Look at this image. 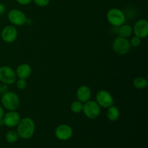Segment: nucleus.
Instances as JSON below:
<instances>
[{"instance_id":"nucleus-6","label":"nucleus","mask_w":148,"mask_h":148,"mask_svg":"<svg viewBox=\"0 0 148 148\" xmlns=\"http://www.w3.org/2000/svg\"><path fill=\"white\" fill-rule=\"evenodd\" d=\"M15 71L9 66H2L0 67V82L7 85L15 83L17 80Z\"/></svg>"},{"instance_id":"nucleus-8","label":"nucleus","mask_w":148,"mask_h":148,"mask_svg":"<svg viewBox=\"0 0 148 148\" xmlns=\"http://www.w3.org/2000/svg\"><path fill=\"white\" fill-rule=\"evenodd\" d=\"M7 18L14 26H21L25 25L27 17L21 10L18 9H12L9 12Z\"/></svg>"},{"instance_id":"nucleus-23","label":"nucleus","mask_w":148,"mask_h":148,"mask_svg":"<svg viewBox=\"0 0 148 148\" xmlns=\"http://www.w3.org/2000/svg\"><path fill=\"white\" fill-rule=\"evenodd\" d=\"M9 91V86L6 84H2V85H0V92H1V95L2 94L6 93Z\"/></svg>"},{"instance_id":"nucleus-28","label":"nucleus","mask_w":148,"mask_h":148,"mask_svg":"<svg viewBox=\"0 0 148 148\" xmlns=\"http://www.w3.org/2000/svg\"><path fill=\"white\" fill-rule=\"evenodd\" d=\"M0 126H4V121H3V119H0Z\"/></svg>"},{"instance_id":"nucleus-25","label":"nucleus","mask_w":148,"mask_h":148,"mask_svg":"<svg viewBox=\"0 0 148 148\" xmlns=\"http://www.w3.org/2000/svg\"><path fill=\"white\" fill-rule=\"evenodd\" d=\"M4 115V108L1 106H0V119H2Z\"/></svg>"},{"instance_id":"nucleus-13","label":"nucleus","mask_w":148,"mask_h":148,"mask_svg":"<svg viewBox=\"0 0 148 148\" xmlns=\"http://www.w3.org/2000/svg\"><path fill=\"white\" fill-rule=\"evenodd\" d=\"M91 95H92V92L90 88L87 85L80 86L76 92L77 100L82 102V103L90 100Z\"/></svg>"},{"instance_id":"nucleus-22","label":"nucleus","mask_w":148,"mask_h":148,"mask_svg":"<svg viewBox=\"0 0 148 148\" xmlns=\"http://www.w3.org/2000/svg\"><path fill=\"white\" fill-rule=\"evenodd\" d=\"M33 1L38 7H44L49 5L51 0H33Z\"/></svg>"},{"instance_id":"nucleus-29","label":"nucleus","mask_w":148,"mask_h":148,"mask_svg":"<svg viewBox=\"0 0 148 148\" xmlns=\"http://www.w3.org/2000/svg\"><path fill=\"white\" fill-rule=\"evenodd\" d=\"M1 92H0V97H1Z\"/></svg>"},{"instance_id":"nucleus-16","label":"nucleus","mask_w":148,"mask_h":148,"mask_svg":"<svg viewBox=\"0 0 148 148\" xmlns=\"http://www.w3.org/2000/svg\"><path fill=\"white\" fill-rule=\"evenodd\" d=\"M118 27V34L120 37L128 38L133 34V28L130 25L123 24Z\"/></svg>"},{"instance_id":"nucleus-1","label":"nucleus","mask_w":148,"mask_h":148,"mask_svg":"<svg viewBox=\"0 0 148 148\" xmlns=\"http://www.w3.org/2000/svg\"><path fill=\"white\" fill-rule=\"evenodd\" d=\"M36 130L35 122L30 117H25L20 119L17 126V132L19 137L23 140H29L33 136Z\"/></svg>"},{"instance_id":"nucleus-26","label":"nucleus","mask_w":148,"mask_h":148,"mask_svg":"<svg viewBox=\"0 0 148 148\" xmlns=\"http://www.w3.org/2000/svg\"><path fill=\"white\" fill-rule=\"evenodd\" d=\"M4 11H5V7H4V4L0 3V15L2 14L4 12Z\"/></svg>"},{"instance_id":"nucleus-10","label":"nucleus","mask_w":148,"mask_h":148,"mask_svg":"<svg viewBox=\"0 0 148 148\" xmlns=\"http://www.w3.org/2000/svg\"><path fill=\"white\" fill-rule=\"evenodd\" d=\"M133 28V33L134 36L140 38L144 39L148 36V22L145 19H140L134 24Z\"/></svg>"},{"instance_id":"nucleus-27","label":"nucleus","mask_w":148,"mask_h":148,"mask_svg":"<svg viewBox=\"0 0 148 148\" xmlns=\"http://www.w3.org/2000/svg\"><path fill=\"white\" fill-rule=\"evenodd\" d=\"M32 23H33V20H31V19L30 18H26V20H25V24H27V25H31Z\"/></svg>"},{"instance_id":"nucleus-5","label":"nucleus","mask_w":148,"mask_h":148,"mask_svg":"<svg viewBox=\"0 0 148 148\" xmlns=\"http://www.w3.org/2000/svg\"><path fill=\"white\" fill-rule=\"evenodd\" d=\"M82 112L89 119H95L101 114V106L95 101L89 100L87 102L84 103Z\"/></svg>"},{"instance_id":"nucleus-7","label":"nucleus","mask_w":148,"mask_h":148,"mask_svg":"<svg viewBox=\"0 0 148 148\" xmlns=\"http://www.w3.org/2000/svg\"><path fill=\"white\" fill-rule=\"evenodd\" d=\"M96 102L101 108H108V107L114 105V98L108 91L106 90H101L96 94Z\"/></svg>"},{"instance_id":"nucleus-9","label":"nucleus","mask_w":148,"mask_h":148,"mask_svg":"<svg viewBox=\"0 0 148 148\" xmlns=\"http://www.w3.org/2000/svg\"><path fill=\"white\" fill-rule=\"evenodd\" d=\"M73 135V130L69 125L62 124L58 126L55 130V136L61 141H67Z\"/></svg>"},{"instance_id":"nucleus-15","label":"nucleus","mask_w":148,"mask_h":148,"mask_svg":"<svg viewBox=\"0 0 148 148\" xmlns=\"http://www.w3.org/2000/svg\"><path fill=\"white\" fill-rule=\"evenodd\" d=\"M106 116L108 119L111 121H116L119 119L120 116V111L116 106L112 105L107 108Z\"/></svg>"},{"instance_id":"nucleus-24","label":"nucleus","mask_w":148,"mask_h":148,"mask_svg":"<svg viewBox=\"0 0 148 148\" xmlns=\"http://www.w3.org/2000/svg\"><path fill=\"white\" fill-rule=\"evenodd\" d=\"M18 4H21V5L25 6V5H28L30 4V3L33 1V0H15Z\"/></svg>"},{"instance_id":"nucleus-12","label":"nucleus","mask_w":148,"mask_h":148,"mask_svg":"<svg viewBox=\"0 0 148 148\" xmlns=\"http://www.w3.org/2000/svg\"><path fill=\"white\" fill-rule=\"evenodd\" d=\"M20 119H21L20 115L16 111H9V112L4 114L3 117L4 125L10 128L17 127Z\"/></svg>"},{"instance_id":"nucleus-20","label":"nucleus","mask_w":148,"mask_h":148,"mask_svg":"<svg viewBox=\"0 0 148 148\" xmlns=\"http://www.w3.org/2000/svg\"><path fill=\"white\" fill-rule=\"evenodd\" d=\"M16 86L20 90H25L26 88H27V80L25 79H20L18 78V79H17L15 82Z\"/></svg>"},{"instance_id":"nucleus-4","label":"nucleus","mask_w":148,"mask_h":148,"mask_svg":"<svg viewBox=\"0 0 148 148\" xmlns=\"http://www.w3.org/2000/svg\"><path fill=\"white\" fill-rule=\"evenodd\" d=\"M132 46L130 41L125 38H116L112 43V49L116 53L119 55H125L131 51Z\"/></svg>"},{"instance_id":"nucleus-3","label":"nucleus","mask_w":148,"mask_h":148,"mask_svg":"<svg viewBox=\"0 0 148 148\" xmlns=\"http://www.w3.org/2000/svg\"><path fill=\"white\" fill-rule=\"evenodd\" d=\"M106 18L108 23L114 27H119L126 21L125 13L119 8H111L108 11Z\"/></svg>"},{"instance_id":"nucleus-21","label":"nucleus","mask_w":148,"mask_h":148,"mask_svg":"<svg viewBox=\"0 0 148 148\" xmlns=\"http://www.w3.org/2000/svg\"><path fill=\"white\" fill-rule=\"evenodd\" d=\"M141 43L142 39L135 36H134V37L132 38L131 40H130V44H131V46H133V47H138V46H140Z\"/></svg>"},{"instance_id":"nucleus-2","label":"nucleus","mask_w":148,"mask_h":148,"mask_svg":"<svg viewBox=\"0 0 148 148\" xmlns=\"http://www.w3.org/2000/svg\"><path fill=\"white\" fill-rule=\"evenodd\" d=\"M2 107L7 111H16L20 106V98L15 92L8 91L2 94L1 98Z\"/></svg>"},{"instance_id":"nucleus-17","label":"nucleus","mask_w":148,"mask_h":148,"mask_svg":"<svg viewBox=\"0 0 148 148\" xmlns=\"http://www.w3.org/2000/svg\"><path fill=\"white\" fill-rule=\"evenodd\" d=\"M133 86L139 90L145 89L148 86V81L147 78L144 77H137L133 80Z\"/></svg>"},{"instance_id":"nucleus-14","label":"nucleus","mask_w":148,"mask_h":148,"mask_svg":"<svg viewBox=\"0 0 148 148\" xmlns=\"http://www.w3.org/2000/svg\"><path fill=\"white\" fill-rule=\"evenodd\" d=\"M32 72H33V69L30 65H29L28 64H22L17 66L15 73L17 77L20 79H27L31 75Z\"/></svg>"},{"instance_id":"nucleus-18","label":"nucleus","mask_w":148,"mask_h":148,"mask_svg":"<svg viewBox=\"0 0 148 148\" xmlns=\"http://www.w3.org/2000/svg\"><path fill=\"white\" fill-rule=\"evenodd\" d=\"M5 139L7 143H10V144H13V143H15L18 140L19 135L17 134V131H15V130H10L6 134Z\"/></svg>"},{"instance_id":"nucleus-11","label":"nucleus","mask_w":148,"mask_h":148,"mask_svg":"<svg viewBox=\"0 0 148 148\" xmlns=\"http://www.w3.org/2000/svg\"><path fill=\"white\" fill-rule=\"evenodd\" d=\"M17 36L18 31L14 25H7L1 30V39L7 43H12L15 41Z\"/></svg>"},{"instance_id":"nucleus-19","label":"nucleus","mask_w":148,"mask_h":148,"mask_svg":"<svg viewBox=\"0 0 148 148\" xmlns=\"http://www.w3.org/2000/svg\"><path fill=\"white\" fill-rule=\"evenodd\" d=\"M83 109V103L79 101H75L71 103L70 110L72 112L75 114H80L82 112Z\"/></svg>"}]
</instances>
